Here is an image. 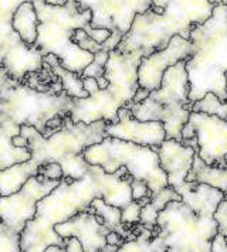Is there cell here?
Wrapping results in <instances>:
<instances>
[{
    "mask_svg": "<svg viewBox=\"0 0 227 252\" xmlns=\"http://www.w3.org/2000/svg\"><path fill=\"white\" fill-rule=\"evenodd\" d=\"M132 179L125 166L108 173L98 164H91L88 172L77 180L63 177L56 189L37 203L36 216L26 222L20 234V250L44 252L48 245L64 248V238L54 231L57 224L79 211H94L91 203L97 197L111 206L125 207L132 201Z\"/></svg>",
    "mask_w": 227,
    "mask_h": 252,
    "instance_id": "6da1fadb",
    "label": "cell"
},
{
    "mask_svg": "<svg viewBox=\"0 0 227 252\" xmlns=\"http://www.w3.org/2000/svg\"><path fill=\"white\" fill-rule=\"evenodd\" d=\"M105 126L104 119L84 124L73 122L70 115H66L61 127L50 136H44L33 126L22 125L20 133L29 140L27 149L32 152V158L7 169H0V195L19 191L30 177L38 174L41 164L50 161L60 163L63 177L81 179L91 166L84 159L82 152L104 140L107 136Z\"/></svg>",
    "mask_w": 227,
    "mask_h": 252,
    "instance_id": "7a4b0ae2",
    "label": "cell"
},
{
    "mask_svg": "<svg viewBox=\"0 0 227 252\" xmlns=\"http://www.w3.org/2000/svg\"><path fill=\"white\" fill-rule=\"evenodd\" d=\"M33 3L38 17L34 47L43 57L54 54L64 68L81 75L84 68L94 60V53L82 50L73 41L76 30H85L100 44L110 37L111 32L107 29H92V13L88 9L81 10L77 0H67L63 6L48 4L45 0H33Z\"/></svg>",
    "mask_w": 227,
    "mask_h": 252,
    "instance_id": "3957f363",
    "label": "cell"
},
{
    "mask_svg": "<svg viewBox=\"0 0 227 252\" xmlns=\"http://www.w3.org/2000/svg\"><path fill=\"white\" fill-rule=\"evenodd\" d=\"M189 38L193 53L186 60V71L190 84L189 99L194 102L207 92L227 99V6L215 4L212 16L200 24H194Z\"/></svg>",
    "mask_w": 227,
    "mask_h": 252,
    "instance_id": "277c9868",
    "label": "cell"
},
{
    "mask_svg": "<svg viewBox=\"0 0 227 252\" xmlns=\"http://www.w3.org/2000/svg\"><path fill=\"white\" fill-rule=\"evenodd\" d=\"M213 7L210 0H169L163 14L155 13L152 7L138 13L116 50L121 53L145 50L152 54L168 46L175 34L189 38L193 26L206 22Z\"/></svg>",
    "mask_w": 227,
    "mask_h": 252,
    "instance_id": "5b68a950",
    "label": "cell"
},
{
    "mask_svg": "<svg viewBox=\"0 0 227 252\" xmlns=\"http://www.w3.org/2000/svg\"><path fill=\"white\" fill-rule=\"evenodd\" d=\"M74 98L61 88L40 91L24 80L13 78L7 69L0 65V114L17 125L36 127L47 135V122L70 112Z\"/></svg>",
    "mask_w": 227,
    "mask_h": 252,
    "instance_id": "8992f818",
    "label": "cell"
},
{
    "mask_svg": "<svg viewBox=\"0 0 227 252\" xmlns=\"http://www.w3.org/2000/svg\"><path fill=\"white\" fill-rule=\"evenodd\" d=\"M189 92L186 60H182L165 71L159 90L151 91L142 102H129L125 106L139 121L162 122L166 138L182 140V129L192 112L193 102L189 99Z\"/></svg>",
    "mask_w": 227,
    "mask_h": 252,
    "instance_id": "52a82bcc",
    "label": "cell"
},
{
    "mask_svg": "<svg viewBox=\"0 0 227 252\" xmlns=\"http://www.w3.org/2000/svg\"><path fill=\"white\" fill-rule=\"evenodd\" d=\"M217 228L215 216H199L182 200H173L159 211L153 251L210 252Z\"/></svg>",
    "mask_w": 227,
    "mask_h": 252,
    "instance_id": "ba28073f",
    "label": "cell"
},
{
    "mask_svg": "<svg viewBox=\"0 0 227 252\" xmlns=\"http://www.w3.org/2000/svg\"><path fill=\"white\" fill-rule=\"evenodd\" d=\"M82 156L90 164H98L108 173L125 166L134 179L147 182L152 193L168 186V176L160 167L156 148L105 136L100 143L88 146Z\"/></svg>",
    "mask_w": 227,
    "mask_h": 252,
    "instance_id": "9c48e42d",
    "label": "cell"
},
{
    "mask_svg": "<svg viewBox=\"0 0 227 252\" xmlns=\"http://www.w3.org/2000/svg\"><path fill=\"white\" fill-rule=\"evenodd\" d=\"M23 1L27 0H0V65L16 80H24L27 74L44 68L43 54L26 44L11 26L13 14Z\"/></svg>",
    "mask_w": 227,
    "mask_h": 252,
    "instance_id": "30bf717a",
    "label": "cell"
},
{
    "mask_svg": "<svg viewBox=\"0 0 227 252\" xmlns=\"http://www.w3.org/2000/svg\"><path fill=\"white\" fill-rule=\"evenodd\" d=\"M77 3L81 10L88 9L92 13V29H107L111 32L101 44L105 51L116 48L138 13L147 12L152 7L151 0H77Z\"/></svg>",
    "mask_w": 227,
    "mask_h": 252,
    "instance_id": "8fae6325",
    "label": "cell"
},
{
    "mask_svg": "<svg viewBox=\"0 0 227 252\" xmlns=\"http://www.w3.org/2000/svg\"><path fill=\"white\" fill-rule=\"evenodd\" d=\"M58 183L60 180H43L34 176L23 184L19 191L0 195V221L22 234L26 222L33 220L37 213V203L56 189Z\"/></svg>",
    "mask_w": 227,
    "mask_h": 252,
    "instance_id": "7c38bea8",
    "label": "cell"
},
{
    "mask_svg": "<svg viewBox=\"0 0 227 252\" xmlns=\"http://www.w3.org/2000/svg\"><path fill=\"white\" fill-rule=\"evenodd\" d=\"M147 56H149V53L145 50L121 53L114 48L110 51L104 74L110 84L105 92L118 109L132 102L136 90L139 88L138 67L141 60Z\"/></svg>",
    "mask_w": 227,
    "mask_h": 252,
    "instance_id": "4fadbf2b",
    "label": "cell"
},
{
    "mask_svg": "<svg viewBox=\"0 0 227 252\" xmlns=\"http://www.w3.org/2000/svg\"><path fill=\"white\" fill-rule=\"evenodd\" d=\"M189 125L196 132L197 156L210 166L227 167V121L216 115L192 111Z\"/></svg>",
    "mask_w": 227,
    "mask_h": 252,
    "instance_id": "5bb4252c",
    "label": "cell"
},
{
    "mask_svg": "<svg viewBox=\"0 0 227 252\" xmlns=\"http://www.w3.org/2000/svg\"><path fill=\"white\" fill-rule=\"evenodd\" d=\"M192 53L193 46L190 38L175 34L165 48L153 51L152 54L141 60V64L138 67L139 87L147 88L149 91L159 90L165 71L182 60H188Z\"/></svg>",
    "mask_w": 227,
    "mask_h": 252,
    "instance_id": "9a60e30c",
    "label": "cell"
},
{
    "mask_svg": "<svg viewBox=\"0 0 227 252\" xmlns=\"http://www.w3.org/2000/svg\"><path fill=\"white\" fill-rule=\"evenodd\" d=\"M107 136L134 142L138 145L158 148L166 139V130L159 121H139L128 106L118 111V122H107Z\"/></svg>",
    "mask_w": 227,
    "mask_h": 252,
    "instance_id": "2e32d148",
    "label": "cell"
},
{
    "mask_svg": "<svg viewBox=\"0 0 227 252\" xmlns=\"http://www.w3.org/2000/svg\"><path fill=\"white\" fill-rule=\"evenodd\" d=\"M54 231L63 238L77 237L84 252L101 251L107 245V234L110 232L102 218L94 211H79L67 221L57 224Z\"/></svg>",
    "mask_w": 227,
    "mask_h": 252,
    "instance_id": "e0dca14e",
    "label": "cell"
},
{
    "mask_svg": "<svg viewBox=\"0 0 227 252\" xmlns=\"http://www.w3.org/2000/svg\"><path fill=\"white\" fill-rule=\"evenodd\" d=\"M156 150L160 167L168 176V186L176 189L186 183L194 156L197 155L196 149L179 139L166 138Z\"/></svg>",
    "mask_w": 227,
    "mask_h": 252,
    "instance_id": "ac0fdd59",
    "label": "cell"
},
{
    "mask_svg": "<svg viewBox=\"0 0 227 252\" xmlns=\"http://www.w3.org/2000/svg\"><path fill=\"white\" fill-rule=\"evenodd\" d=\"M181 200L199 216H215L222 200L226 197L223 191L206 183L188 182L175 189Z\"/></svg>",
    "mask_w": 227,
    "mask_h": 252,
    "instance_id": "d6986e66",
    "label": "cell"
},
{
    "mask_svg": "<svg viewBox=\"0 0 227 252\" xmlns=\"http://www.w3.org/2000/svg\"><path fill=\"white\" fill-rule=\"evenodd\" d=\"M20 130L22 125L0 114V169H7L32 158V152L27 148H17L11 142L14 136L20 135Z\"/></svg>",
    "mask_w": 227,
    "mask_h": 252,
    "instance_id": "ffe728a7",
    "label": "cell"
},
{
    "mask_svg": "<svg viewBox=\"0 0 227 252\" xmlns=\"http://www.w3.org/2000/svg\"><path fill=\"white\" fill-rule=\"evenodd\" d=\"M188 182L206 183L219 189L227 197V167L225 166H210L204 163L197 155L194 156L192 169L188 174Z\"/></svg>",
    "mask_w": 227,
    "mask_h": 252,
    "instance_id": "44dd1931",
    "label": "cell"
},
{
    "mask_svg": "<svg viewBox=\"0 0 227 252\" xmlns=\"http://www.w3.org/2000/svg\"><path fill=\"white\" fill-rule=\"evenodd\" d=\"M13 29L23 41L29 46H34L37 40L38 17L32 0L23 1L13 14Z\"/></svg>",
    "mask_w": 227,
    "mask_h": 252,
    "instance_id": "7402d4cb",
    "label": "cell"
},
{
    "mask_svg": "<svg viewBox=\"0 0 227 252\" xmlns=\"http://www.w3.org/2000/svg\"><path fill=\"white\" fill-rule=\"evenodd\" d=\"M43 61H44V64L50 67L53 74L61 82V88L68 96H71V98H87L88 96V92L84 88L81 75L77 72H73V71H68V69L64 68L60 63V60L54 54L44 56Z\"/></svg>",
    "mask_w": 227,
    "mask_h": 252,
    "instance_id": "603a6c76",
    "label": "cell"
},
{
    "mask_svg": "<svg viewBox=\"0 0 227 252\" xmlns=\"http://www.w3.org/2000/svg\"><path fill=\"white\" fill-rule=\"evenodd\" d=\"M91 207L94 208V213L102 218V222L110 231H115L121 234L125 240L135 238L134 227H128L121 220V208L116 206H111L105 203V200L101 197H97L92 200Z\"/></svg>",
    "mask_w": 227,
    "mask_h": 252,
    "instance_id": "cb8c5ba5",
    "label": "cell"
},
{
    "mask_svg": "<svg viewBox=\"0 0 227 252\" xmlns=\"http://www.w3.org/2000/svg\"><path fill=\"white\" fill-rule=\"evenodd\" d=\"M173 200H181V195L170 186L163 187L158 193H152L149 203L141 208V224L148 228H155L159 211L163 210L166 204Z\"/></svg>",
    "mask_w": 227,
    "mask_h": 252,
    "instance_id": "d4e9b609",
    "label": "cell"
},
{
    "mask_svg": "<svg viewBox=\"0 0 227 252\" xmlns=\"http://www.w3.org/2000/svg\"><path fill=\"white\" fill-rule=\"evenodd\" d=\"M192 111L204 112V114L209 115H216V116L227 121V99L226 101H222L216 94L207 92L203 98H200L199 101L193 102Z\"/></svg>",
    "mask_w": 227,
    "mask_h": 252,
    "instance_id": "484cf974",
    "label": "cell"
},
{
    "mask_svg": "<svg viewBox=\"0 0 227 252\" xmlns=\"http://www.w3.org/2000/svg\"><path fill=\"white\" fill-rule=\"evenodd\" d=\"M217 221V234L212 240V251L227 252V197L222 200L215 213Z\"/></svg>",
    "mask_w": 227,
    "mask_h": 252,
    "instance_id": "4316f807",
    "label": "cell"
},
{
    "mask_svg": "<svg viewBox=\"0 0 227 252\" xmlns=\"http://www.w3.org/2000/svg\"><path fill=\"white\" fill-rule=\"evenodd\" d=\"M20 251V234L0 221V252Z\"/></svg>",
    "mask_w": 227,
    "mask_h": 252,
    "instance_id": "83f0119b",
    "label": "cell"
},
{
    "mask_svg": "<svg viewBox=\"0 0 227 252\" xmlns=\"http://www.w3.org/2000/svg\"><path fill=\"white\" fill-rule=\"evenodd\" d=\"M108 56H110V51H105L102 48L100 51L94 53V60L81 72V78L92 77L97 80V78L102 77L105 74V64L108 61Z\"/></svg>",
    "mask_w": 227,
    "mask_h": 252,
    "instance_id": "f1b7e54d",
    "label": "cell"
},
{
    "mask_svg": "<svg viewBox=\"0 0 227 252\" xmlns=\"http://www.w3.org/2000/svg\"><path fill=\"white\" fill-rule=\"evenodd\" d=\"M141 208L142 204L136 200H132L126 206L121 208V220L128 227H134L141 222Z\"/></svg>",
    "mask_w": 227,
    "mask_h": 252,
    "instance_id": "f546056e",
    "label": "cell"
},
{
    "mask_svg": "<svg viewBox=\"0 0 227 252\" xmlns=\"http://www.w3.org/2000/svg\"><path fill=\"white\" fill-rule=\"evenodd\" d=\"M73 41L79 46L82 50H87V51H90V53H97V51H100L101 50V44L98 43V41H95L92 37H91L85 30H82V29H77L76 30V33L73 35Z\"/></svg>",
    "mask_w": 227,
    "mask_h": 252,
    "instance_id": "4dcf8cb0",
    "label": "cell"
},
{
    "mask_svg": "<svg viewBox=\"0 0 227 252\" xmlns=\"http://www.w3.org/2000/svg\"><path fill=\"white\" fill-rule=\"evenodd\" d=\"M37 176L43 177L44 180H61L63 179V169H61L60 163L50 161V163H44L38 167Z\"/></svg>",
    "mask_w": 227,
    "mask_h": 252,
    "instance_id": "1f68e13d",
    "label": "cell"
},
{
    "mask_svg": "<svg viewBox=\"0 0 227 252\" xmlns=\"http://www.w3.org/2000/svg\"><path fill=\"white\" fill-rule=\"evenodd\" d=\"M131 189H132V200H136V201L142 200L144 197H151L152 195V191H151L147 182L139 180V179H132Z\"/></svg>",
    "mask_w": 227,
    "mask_h": 252,
    "instance_id": "d6a6232c",
    "label": "cell"
},
{
    "mask_svg": "<svg viewBox=\"0 0 227 252\" xmlns=\"http://www.w3.org/2000/svg\"><path fill=\"white\" fill-rule=\"evenodd\" d=\"M64 251L66 252H82V244L77 237H67L64 238Z\"/></svg>",
    "mask_w": 227,
    "mask_h": 252,
    "instance_id": "836d02e7",
    "label": "cell"
},
{
    "mask_svg": "<svg viewBox=\"0 0 227 252\" xmlns=\"http://www.w3.org/2000/svg\"><path fill=\"white\" fill-rule=\"evenodd\" d=\"M124 237L121 234L115 232V231H110L107 234V244H113V245H116V247H121L124 244Z\"/></svg>",
    "mask_w": 227,
    "mask_h": 252,
    "instance_id": "e575fe53",
    "label": "cell"
},
{
    "mask_svg": "<svg viewBox=\"0 0 227 252\" xmlns=\"http://www.w3.org/2000/svg\"><path fill=\"white\" fill-rule=\"evenodd\" d=\"M151 94V91L149 90H147V88H142V87H139L138 90H136L135 95H134V99H132V102H142L145 98H148V95Z\"/></svg>",
    "mask_w": 227,
    "mask_h": 252,
    "instance_id": "d590c367",
    "label": "cell"
},
{
    "mask_svg": "<svg viewBox=\"0 0 227 252\" xmlns=\"http://www.w3.org/2000/svg\"><path fill=\"white\" fill-rule=\"evenodd\" d=\"M11 142H13V145L14 146H17V148H27L29 146V140L27 138L24 136V135H17V136H14V138L11 139Z\"/></svg>",
    "mask_w": 227,
    "mask_h": 252,
    "instance_id": "8d00e7d4",
    "label": "cell"
},
{
    "mask_svg": "<svg viewBox=\"0 0 227 252\" xmlns=\"http://www.w3.org/2000/svg\"><path fill=\"white\" fill-rule=\"evenodd\" d=\"M97 82H98V87H100V90H105L107 87H108V80L105 78V75H102L100 78H97Z\"/></svg>",
    "mask_w": 227,
    "mask_h": 252,
    "instance_id": "74e56055",
    "label": "cell"
},
{
    "mask_svg": "<svg viewBox=\"0 0 227 252\" xmlns=\"http://www.w3.org/2000/svg\"><path fill=\"white\" fill-rule=\"evenodd\" d=\"M118 250H119V247L113 245V244H107V245L101 250V252H116Z\"/></svg>",
    "mask_w": 227,
    "mask_h": 252,
    "instance_id": "f35d334b",
    "label": "cell"
},
{
    "mask_svg": "<svg viewBox=\"0 0 227 252\" xmlns=\"http://www.w3.org/2000/svg\"><path fill=\"white\" fill-rule=\"evenodd\" d=\"M45 251L47 252H66L64 251V248H61L60 245H48V247L45 248Z\"/></svg>",
    "mask_w": 227,
    "mask_h": 252,
    "instance_id": "ab89813d",
    "label": "cell"
},
{
    "mask_svg": "<svg viewBox=\"0 0 227 252\" xmlns=\"http://www.w3.org/2000/svg\"><path fill=\"white\" fill-rule=\"evenodd\" d=\"M152 1V6H159V7H165L168 4L169 0H151Z\"/></svg>",
    "mask_w": 227,
    "mask_h": 252,
    "instance_id": "60d3db41",
    "label": "cell"
},
{
    "mask_svg": "<svg viewBox=\"0 0 227 252\" xmlns=\"http://www.w3.org/2000/svg\"><path fill=\"white\" fill-rule=\"evenodd\" d=\"M48 4H53V6H63L67 3V0H45Z\"/></svg>",
    "mask_w": 227,
    "mask_h": 252,
    "instance_id": "b9f144b4",
    "label": "cell"
},
{
    "mask_svg": "<svg viewBox=\"0 0 227 252\" xmlns=\"http://www.w3.org/2000/svg\"><path fill=\"white\" fill-rule=\"evenodd\" d=\"M226 92H227V72H226Z\"/></svg>",
    "mask_w": 227,
    "mask_h": 252,
    "instance_id": "7bdbcfd3",
    "label": "cell"
},
{
    "mask_svg": "<svg viewBox=\"0 0 227 252\" xmlns=\"http://www.w3.org/2000/svg\"><path fill=\"white\" fill-rule=\"evenodd\" d=\"M222 1H223V3H225V4L227 6V0H222Z\"/></svg>",
    "mask_w": 227,
    "mask_h": 252,
    "instance_id": "ee69618b",
    "label": "cell"
}]
</instances>
